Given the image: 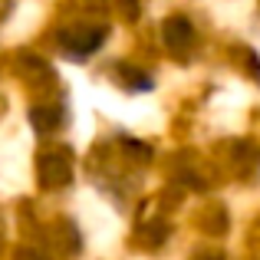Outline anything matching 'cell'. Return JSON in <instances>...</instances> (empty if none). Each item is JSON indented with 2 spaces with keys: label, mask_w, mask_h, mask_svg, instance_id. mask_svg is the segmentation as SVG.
I'll return each mask as SVG.
<instances>
[{
  "label": "cell",
  "mask_w": 260,
  "mask_h": 260,
  "mask_svg": "<svg viewBox=\"0 0 260 260\" xmlns=\"http://www.w3.org/2000/svg\"><path fill=\"white\" fill-rule=\"evenodd\" d=\"M102 37H106L102 30H66V33H59V43H63L66 56L86 59V56H92V53L99 50Z\"/></svg>",
  "instance_id": "2"
},
{
  "label": "cell",
  "mask_w": 260,
  "mask_h": 260,
  "mask_svg": "<svg viewBox=\"0 0 260 260\" xmlns=\"http://www.w3.org/2000/svg\"><path fill=\"white\" fill-rule=\"evenodd\" d=\"M30 122H33V128H37V132H50V128L59 125V109L37 106V109H30Z\"/></svg>",
  "instance_id": "4"
},
{
  "label": "cell",
  "mask_w": 260,
  "mask_h": 260,
  "mask_svg": "<svg viewBox=\"0 0 260 260\" xmlns=\"http://www.w3.org/2000/svg\"><path fill=\"white\" fill-rule=\"evenodd\" d=\"M73 178V165L66 152H46L40 158V184L43 188H63Z\"/></svg>",
  "instance_id": "1"
},
{
  "label": "cell",
  "mask_w": 260,
  "mask_h": 260,
  "mask_svg": "<svg viewBox=\"0 0 260 260\" xmlns=\"http://www.w3.org/2000/svg\"><path fill=\"white\" fill-rule=\"evenodd\" d=\"M194 43V30H191L188 17H168L165 20V46L172 53H188V46Z\"/></svg>",
  "instance_id": "3"
},
{
  "label": "cell",
  "mask_w": 260,
  "mask_h": 260,
  "mask_svg": "<svg viewBox=\"0 0 260 260\" xmlns=\"http://www.w3.org/2000/svg\"><path fill=\"white\" fill-rule=\"evenodd\" d=\"M204 260H221V257H204Z\"/></svg>",
  "instance_id": "6"
},
{
  "label": "cell",
  "mask_w": 260,
  "mask_h": 260,
  "mask_svg": "<svg viewBox=\"0 0 260 260\" xmlns=\"http://www.w3.org/2000/svg\"><path fill=\"white\" fill-rule=\"evenodd\" d=\"M122 7H125L128 17H135V13H139V0H122Z\"/></svg>",
  "instance_id": "5"
}]
</instances>
